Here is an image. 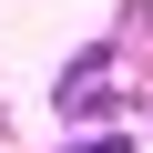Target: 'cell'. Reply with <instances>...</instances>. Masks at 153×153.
Segmentation results:
<instances>
[{"label":"cell","mask_w":153,"mask_h":153,"mask_svg":"<svg viewBox=\"0 0 153 153\" xmlns=\"http://www.w3.org/2000/svg\"><path fill=\"white\" fill-rule=\"evenodd\" d=\"M102 102H112V61H102V51H82V61L61 71V112L82 123V112H102Z\"/></svg>","instance_id":"obj_1"},{"label":"cell","mask_w":153,"mask_h":153,"mask_svg":"<svg viewBox=\"0 0 153 153\" xmlns=\"http://www.w3.org/2000/svg\"><path fill=\"white\" fill-rule=\"evenodd\" d=\"M61 153H123V143H112V133H82V143H61Z\"/></svg>","instance_id":"obj_2"}]
</instances>
